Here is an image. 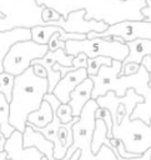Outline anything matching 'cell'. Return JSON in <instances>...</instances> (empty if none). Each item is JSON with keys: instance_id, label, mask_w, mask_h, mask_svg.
<instances>
[{"instance_id": "d590c367", "label": "cell", "mask_w": 151, "mask_h": 160, "mask_svg": "<svg viewBox=\"0 0 151 160\" xmlns=\"http://www.w3.org/2000/svg\"><path fill=\"white\" fill-rule=\"evenodd\" d=\"M120 1H127V0H120Z\"/></svg>"}, {"instance_id": "e575fe53", "label": "cell", "mask_w": 151, "mask_h": 160, "mask_svg": "<svg viewBox=\"0 0 151 160\" xmlns=\"http://www.w3.org/2000/svg\"><path fill=\"white\" fill-rule=\"evenodd\" d=\"M145 20H147V21H150V22H151V18H149V19H145Z\"/></svg>"}, {"instance_id": "8992f818", "label": "cell", "mask_w": 151, "mask_h": 160, "mask_svg": "<svg viewBox=\"0 0 151 160\" xmlns=\"http://www.w3.org/2000/svg\"><path fill=\"white\" fill-rule=\"evenodd\" d=\"M127 44L119 41H109L105 38L85 39V40H67L66 41V52L69 55L76 56L77 54H86L87 58L107 56L112 60L125 61L129 55Z\"/></svg>"}, {"instance_id": "3957f363", "label": "cell", "mask_w": 151, "mask_h": 160, "mask_svg": "<svg viewBox=\"0 0 151 160\" xmlns=\"http://www.w3.org/2000/svg\"><path fill=\"white\" fill-rule=\"evenodd\" d=\"M99 109L96 100L91 99L81 111L79 121L72 126L74 132V142L69 148L65 156L71 158L72 154L80 149L81 156L80 160H117L115 152L106 145H102L97 154H94L91 150L92 135L96 125L95 112Z\"/></svg>"}, {"instance_id": "484cf974", "label": "cell", "mask_w": 151, "mask_h": 160, "mask_svg": "<svg viewBox=\"0 0 151 160\" xmlns=\"http://www.w3.org/2000/svg\"><path fill=\"white\" fill-rule=\"evenodd\" d=\"M140 12L145 19L151 18V0H145V5L140 9Z\"/></svg>"}, {"instance_id": "f1b7e54d", "label": "cell", "mask_w": 151, "mask_h": 160, "mask_svg": "<svg viewBox=\"0 0 151 160\" xmlns=\"http://www.w3.org/2000/svg\"><path fill=\"white\" fill-rule=\"evenodd\" d=\"M141 65H144L146 68V70L149 72H151V56H145L142 62H141Z\"/></svg>"}, {"instance_id": "d6a6232c", "label": "cell", "mask_w": 151, "mask_h": 160, "mask_svg": "<svg viewBox=\"0 0 151 160\" xmlns=\"http://www.w3.org/2000/svg\"><path fill=\"white\" fill-rule=\"evenodd\" d=\"M149 86L151 88V72H150V80H149Z\"/></svg>"}, {"instance_id": "30bf717a", "label": "cell", "mask_w": 151, "mask_h": 160, "mask_svg": "<svg viewBox=\"0 0 151 160\" xmlns=\"http://www.w3.org/2000/svg\"><path fill=\"white\" fill-rule=\"evenodd\" d=\"M87 78L89 75L86 68H80L74 71H70L64 78H61V80L57 82L56 88L54 89L52 94L60 100L61 104H69L71 92L75 90V88L79 84H81Z\"/></svg>"}, {"instance_id": "5b68a950", "label": "cell", "mask_w": 151, "mask_h": 160, "mask_svg": "<svg viewBox=\"0 0 151 160\" xmlns=\"http://www.w3.org/2000/svg\"><path fill=\"white\" fill-rule=\"evenodd\" d=\"M112 138L121 140L126 151L141 156L151 148V122L146 124L140 119L131 120L126 114L119 125H114Z\"/></svg>"}, {"instance_id": "f546056e", "label": "cell", "mask_w": 151, "mask_h": 160, "mask_svg": "<svg viewBox=\"0 0 151 160\" xmlns=\"http://www.w3.org/2000/svg\"><path fill=\"white\" fill-rule=\"evenodd\" d=\"M135 160H151V148L150 149H147L141 156H139V158H135Z\"/></svg>"}, {"instance_id": "4fadbf2b", "label": "cell", "mask_w": 151, "mask_h": 160, "mask_svg": "<svg viewBox=\"0 0 151 160\" xmlns=\"http://www.w3.org/2000/svg\"><path fill=\"white\" fill-rule=\"evenodd\" d=\"M26 40H31V29L19 28L11 31L0 32V74L4 72L2 62L10 48L19 41H26Z\"/></svg>"}, {"instance_id": "4316f807", "label": "cell", "mask_w": 151, "mask_h": 160, "mask_svg": "<svg viewBox=\"0 0 151 160\" xmlns=\"http://www.w3.org/2000/svg\"><path fill=\"white\" fill-rule=\"evenodd\" d=\"M32 69H34V72H35L36 76H39V78H47V71H46V69L42 65L34 64L32 65Z\"/></svg>"}, {"instance_id": "ba28073f", "label": "cell", "mask_w": 151, "mask_h": 160, "mask_svg": "<svg viewBox=\"0 0 151 160\" xmlns=\"http://www.w3.org/2000/svg\"><path fill=\"white\" fill-rule=\"evenodd\" d=\"M107 36H120L125 40L126 44L137 39L151 40V22L147 20H125L110 25L109 29L104 32L91 31L87 34V39Z\"/></svg>"}, {"instance_id": "7a4b0ae2", "label": "cell", "mask_w": 151, "mask_h": 160, "mask_svg": "<svg viewBox=\"0 0 151 160\" xmlns=\"http://www.w3.org/2000/svg\"><path fill=\"white\" fill-rule=\"evenodd\" d=\"M39 5L56 10L64 19L72 11L85 9V20H104L109 25L131 20L134 15V2L120 0H36Z\"/></svg>"}, {"instance_id": "603a6c76", "label": "cell", "mask_w": 151, "mask_h": 160, "mask_svg": "<svg viewBox=\"0 0 151 160\" xmlns=\"http://www.w3.org/2000/svg\"><path fill=\"white\" fill-rule=\"evenodd\" d=\"M41 18H42V20L45 21V22H47V24H50L51 21H57V20H60L62 16L56 11V10H54V9H51V8H44V10H42V14H41Z\"/></svg>"}, {"instance_id": "7402d4cb", "label": "cell", "mask_w": 151, "mask_h": 160, "mask_svg": "<svg viewBox=\"0 0 151 160\" xmlns=\"http://www.w3.org/2000/svg\"><path fill=\"white\" fill-rule=\"evenodd\" d=\"M61 35H62L61 32H55V34L51 36V39L49 40V44H47L50 51H55V50H57V49H65V50H66V42L60 39Z\"/></svg>"}, {"instance_id": "ffe728a7", "label": "cell", "mask_w": 151, "mask_h": 160, "mask_svg": "<svg viewBox=\"0 0 151 160\" xmlns=\"http://www.w3.org/2000/svg\"><path fill=\"white\" fill-rule=\"evenodd\" d=\"M95 118L96 120H102L106 126H107V138L112 139V128H114V120H112V115L110 112V110L105 109V108H100L96 110L95 112Z\"/></svg>"}, {"instance_id": "9a60e30c", "label": "cell", "mask_w": 151, "mask_h": 160, "mask_svg": "<svg viewBox=\"0 0 151 160\" xmlns=\"http://www.w3.org/2000/svg\"><path fill=\"white\" fill-rule=\"evenodd\" d=\"M52 119H54V110H52L50 102L44 100L40 109H37L36 111H34L29 115L27 124L37 126V128H45L52 121Z\"/></svg>"}, {"instance_id": "44dd1931", "label": "cell", "mask_w": 151, "mask_h": 160, "mask_svg": "<svg viewBox=\"0 0 151 160\" xmlns=\"http://www.w3.org/2000/svg\"><path fill=\"white\" fill-rule=\"evenodd\" d=\"M56 115L59 116L61 124H64V125L65 124H69L75 118L72 115V109H71V106L69 104H61L57 108V110H56Z\"/></svg>"}, {"instance_id": "7c38bea8", "label": "cell", "mask_w": 151, "mask_h": 160, "mask_svg": "<svg viewBox=\"0 0 151 160\" xmlns=\"http://www.w3.org/2000/svg\"><path fill=\"white\" fill-rule=\"evenodd\" d=\"M92 91H94V81L87 78L81 84H79L75 90L71 92L69 105L72 109V115L75 118H79L81 115L82 109L85 105L92 99Z\"/></svg>"}, {"instance_id": "1f68e13d", "label": "cell", "mask_w": 151, "mask_h": 160, "mask_svg": "<svg viewBox=\"0 0 151 160\" xmlns=\"http://www.w3.org/2000/svg\"><path fill=\"white\" fill-rule=\"evenodd\" d=\"M0 160H10V159L7 158V152H6L5 150L0 152Z\"/></svg>"}, {"instance_id": "2e32d148", "label": "cell", "mask_w": 151, "mask_h": 160, "mask_svg": "<svg viewBox=\"0 0 151 160\" xmlns=\"http://www.w3.org/2000/svg\"><path fill=\"white\" fill-rule=\"evenodd\" d=\"M55 32H61L62 35L66 34V31L55 25H46V26H35L31 29V40L40 44V45H47L49 40ZM61 35V36H62Z\"/></svg>"}, {"instance_id": "e0dca14e", "label": "cell", "mask_w": 151, "mask_h": 160, "mask_svg": "<svg viewBox=\"0 0 151 160\" xmlns=\"http://www.w3.org/2000/svg\"><path fill=\"white\" fill-rule=\"evenodd\" d=\"M9 115H10V102L0 92V125H1V129H2L4 135L7 139L15 131V128L11 126L10 122H9Z\"/></svg>"}, {"instance_id": "ac0fdd59", "label": "cell", "mask_w": 151, "mask_h": 160, "mask_svg": "<svg viewBox=\"0 0 151 160\" xmlns=\"http://www.w3.org/2000/svg\"><path fill=\"white\" fill-rule=\"evenodd\" d=\"M112 59L107 56H97V58H89L87 60V75L89 76H95L99 74L101 66H111L112 65Z\"/></svg>"}, {"instance_id": "d6986e66", "label": "cell", "mask_w": 151, "mask_h": 160, "mask_svg": "<svg viewBox=\"0 0 151 160\" xmlns=\"http://www.w3.org/2000/svg\"><path fill=\"white\" fill-rule=\"evenodd\" d=\"M15 84V76L9 72H1L0 74V92L6 98V100L10 102L12 99V90Z\"/></svg>"}, {"instance_id": "52a82bcc", "label": "cell", "mask_w": 151, "mask_h": 160, "mask_svg": "<svg viewBox=\"0 0 151 160\" xmlns=\"http://www.w3.org/2000/svg\"><path fill=\"white\" fill-rule=\"evenodd\" d=\"M47 51V45H40L32 40L19 41L14 44L7 51L2 62L4 71L14 76L21 75L29 68H31V62L34 60L42 59Z\"/></svg>"}, {"instance_id": "9c48e42d", "label": "cell", "mask_w": 151, "mask_h": 160, "mask_svg": "<svg viewBox=\"0 0 151 160\" xmlns=\"http://www.w3.org/2000/svg\"><path fill=\"white\" fill-rule=\"evenodd\" d=\"M85 15H86V10L81 9V10H76L72 11L67 15L66 19L61 18L57 21H51V25L55 26H60L66 32H75V34H89L91 31H96V32H104L109 29V24L104 20H85Z\"/></svg>"}, {"instance_id": "8fae6325", "label": "cell", "mask_w": 151, "mask_h": 160, "mask_svg": "<svg viewBox=\"0 0 151 160\" xmlns=\"http://www.w3.org/2000/svg\"><path fill=\"white\" fill-rule=\"evenodd\" d=\"M22 146L25 149L27 148H36L42 155H45L49 160H57L54 156V148L55 144L50 140H47L42 134L34 130L29 124H26V129L22 132ZM70 158L65 156L61 160H69Z\"/></svg>"}, {"instance_id": "cb8c5ba5", "label": "cell", "mask_w": 151, "mask_h": 160, "mask_svg": "<svg viewBox=\"0 0 151 160\" xmlns=\"http://www.w3.org/2000/svg\"><path fill=\"white\" fill-rule=\"evenodd\" d=\"M140 64L136 62H127V64H122L121 71H120V76H130V75H135L137 74V71L140 70Z\"/></svg>"}, {"instance_id": "83f0119b", "label": "cell", "mask_w": 151, "mask_h": 160, "mask_svg": "<svg viewBox=\"0 0 151 160\" xmlns=\"http://www.w3.org/2000/svg\"><path fill=\"white\" fill-rule=\"evenodd\" d=\"M6 140H7V138L4 135L2 129H1V125H0V152L5 150V144H6Z\"/></svg>"}, {"instance_id": "6da1fadb", "label": "cell", "mask_w": 151, "mask_h": 160, "mask_svg": "<svg viewBox=\"0 0 151 160\" xmlns=\"http://www.w3.org/2000/svg\"><path fill=\"white\" fill-rule=\"evenodd\" d=\"M46 94H49L47 78L36 76L32 66L21 75L15 76L12 99L10 101V125L15 130L24 132L29 115L40 109Z\"/></svg>"}, {"instance_id": "836d02e7", "label": "cell", "mask_w": 151, "mask_h": 160, "mask_svg": "<svg viewBox=\"0 0 151 160\" xmlns=\"http://www.w3.org/2000/svg\"><path fill=\"white\" fill-rule=\"evenodd\" d=\"M41 160H49V159H47V158H46L45 155H42V158H41Z\"/></svg>"}, {"instance_id": "5bb4252c", "label": "cell", "mask_w": 151, "mask_h": 160, "mask_svg": "<svg viewBox=\"0 0 151 160\" xmlns=\"http://www.w3.org/2000/svg\"><path fill=\"white\" fill-rule=\"evenodd\" d=\"M127 46L130 51L122 64L136 62L141 65L145 56H151V40L149 39H137L130 41L127 42Z\"/></svg>"}, {"instance_id": "d4e9b609", "label": "cell", "mask_w": 151, "mask_h": 160, "mask_svg": "<svg viewBox=\"0 0 151 160\" xmlns=\"http://www.w3.org/2000/svg\"><path fill=\"white\" fill-rule=\"evenodd\" d=\"M87 55L86 54H77L76 56H74V60H72V66L74 69H80V68H87Z\"/></svg>"}, {"instance_id": "4dcf8cb0", "label": "cell", "mask_w": 151, "mask_h": 160, "mask_svg": "<svg viewBox=\"0 0 151 160\" xmlns=\"http://www.w3.org/2000/svg\"><path fill=\"white\" fill-rule=\"evenodd\" d=\"M80 156H81V150H80V149H77V150L72 154V156H71L69 160H80Z\"/></svg>"}, {"instance_id": "277c9868", "label": "cell", "mask_w": 151, "mask_h": 160, "mask_svg": "<svg viewBox=\"0 0 151 160\" xmlns=\"http://www.w3.org/2000/svg\"><path fill=\"white\" fill-rule=\"evenodd\" d=\"M44 8L36 0H0V32L51 25L41 18Z\"/></svg>"}]
</instances>
